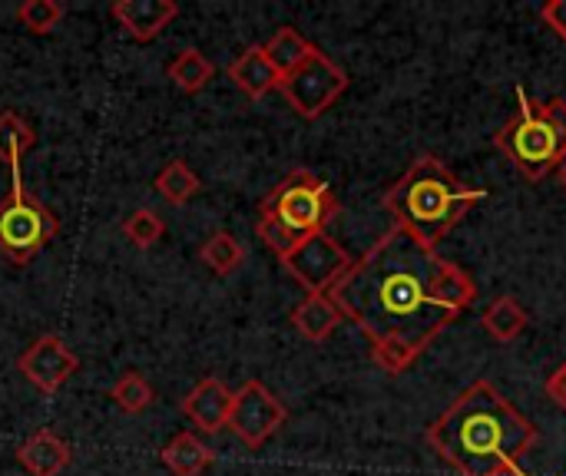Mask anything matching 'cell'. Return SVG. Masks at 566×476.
I'll list each match as a JSON object with an SVG mask.
<instances>
[{"mask_svg": "<svg viewBox=\"0 0 566 476\" xmlns=\"http://www.w3.org/2000/svg\"><path fill=\"white\" fill-rule=\"evenodd\" d=\"M332 298L371 341L398 338L421 355L474 305L478 285L461 265L441 258L398 225L348 268Z\"/></svg>", "mask_w": 566, "mask_h": 476, "instance_id": "6da1fadb", "label": "cell"}, {"mask_svg": "<svg viewBox=\"0 0 566 476\" xmlns=\"http://www.w3.org/2000/svg\"><path fill=\"white\" fill-rule=\"evenodd\" d=\"M428 444L461 476H491L534 451L537 427L491 381H474L428 427Z\"/></svg>", "mask_w": 566, "mask_h": 476, "instance_id": "7a4b0ae2", "label": "cell"}, {"mask_svg": "<svg viewBox=\"0 0 566 476\" xmlns=\"http://www.w3.org/2000/svg\"><path fill=\"white\" fill-rule=\"evenodd\" d=\"M484 189L461 186L434 156H421L385 195L388 212H395L398 225L411 232L421 245L434 248L471 205L484 202Z\"/></svg>", "mask_w": 566, "mask_h": 476, "instance_id": "3957f363", "label": "cell"}, {"mask_svg": "<svg viewBox=\"0 0 566 476\" xmlns=\"http://www.w3.org/2000/svg\"><path fill=\"white\" fill-rule=\"evenodd\" d=\"M494 142L527 179H544L566 159L564 142L547 119L544 103L531 99L524 86H517V116L504 123Z\"/></svg>", "mask_w": 566, "mask_h": 476, "instance_id": "277c9868", "label": "cell"}, {"mask_svg": "<svg viewBox=\"0 0 566 476\" xmlns=\"http://www.w3.org/2000/svg\"><path fill=\"white\" fill-rule=\"evenodd\" d=\"M335 212H338V202L332 195V186L308 169L289 172L259 205L262 219H272L298 242L325 232Z\"/></svg>", "mask_w": 566, "mask_h": 476, "instance_id": "5b68a950", "label": "cell"}, {"mask_svg": "<svg viewBox=\"0 0 566 476\" xmlns=\"http://www.w3.org/2000/svg\"><path fill=\"white\" fill-rule=\"evenodd\" d=\"M60 232L56 215L23 186V169L10 166V192L0 199V255L10 265H27Z\"/></svg>", "mask_w": 566, "mask_h": 476, "instance_id": "8992f818", "label": "cell"}, {"mask_svg": "<svg viewBox=\"0 0 566 476\" xmlns=\"http://www.w3.org/2000/svg\"><path fill=\"white\" fill-rule=\"evenodd\" d=\"M279 89L285 93L289 106L302 119H318L348 89V76H345V70L328 53H322L315 46V53L298 70L282 76Z\"/></svg>", "mask_w": 566, "mask_h": 476, "instance_id": "52a82bcc", "label": "cell"}, {"mask_svg": "<svg viewBox=\"0 0 566 476\" xmlns=\"http://www.w3.org/2000/svg\"><path fill=\"white\" fill-rule=\"evenodd\" d=\"M285 268L308 295H332V288L348 275L352 258L328 232H318L285 258Z\"/></svg>", "mask_w": 566, "mask_h": 476, "instance_id": "ba28073f", "label": "cell"}, {"mask_svg": "<svg viewBox=\"0 0 566 476\" xmlns=\"http://www.w3.org/2000/svg\"><path fill=\"white\" fill-rule=\"evenodd\" d=\"M289 421L285 404L262 384V381H245L235 398H232V414H229V431L245 444V447H262L282 424Z\"/></svg>", "mask_w": 566, "mask_h": 476, "instance_id": "9c48e42d", "label": "cell"}, {"mask_svg": "<svg viewBox=\"0 0 566 476\" xmlns=\"http://www.w3.org/2000/svg\"><path fill=\"white\" fill-rule=\"evenodd\" d=\"M17 368L40 394H56L80 371V358L66 348L60 335H40L17 358Z\"/></svg>", "mask_w": 566, "mask_h": 476, "instance_id": "30bf717a", "label": "cell"}, {"mask_svg": "<svg viewBox=\"0 0 566 476\" xmlns=\"http://www.w3.org/2000/svg\"><path fill=\"white\" fill-rule=\"evenodd\" d=\"M232 391L219 378H202L186 398H182V414L202 431V434H219L229 427L232 414Z\"/></svg>", "mask_w": 566, "mask_h": 476, "instance_id": "8fae6325", "label": "cell"}, {"mask_svg": "<svg viewBox=\"0 0 566 476\" xmlns=\"http://www.w3.org/2000/svg\"><path fill=\"white\" fill-rule=\"evenodd\" d=\"M176 13L179 7L172 0H116L113 3V20L139 43L156 40Z\"/></svg>", "mask_w": 566, "mask_h": 476, "instance_id": "7c38bea8", "label": "cell"}, {"mask_svg": "<svg viewBox=\"0 0 566 476\" xmlns=\"http://www.w3.org/2000/svg\"><path fill=\"white\" fill-rule=\"evenodd\" d=\"M229 80H232L245 96H252V99H262L265 93L279 89V83H282V76H279V70L269 63L262 43L242 50V53L229 63Z\"/></svg>", "mask_w": 566, "mask_h": 476, "instance_id": "4fadbf2b", "label": "cell"}, {"mask_svg": "<svg viewBox=\"0 0 566 476\" xmlns=\"http://www.w3.org/2000/svg\"><path fill=\"white\" fill-rule=\"evenodd\" d=\"M17 464L30 476H60L70 464V444L53 431H36L17 451Z\"/></svg>", "mask_w": 566, "mask_h": 476, "instance_id": "5bb4252c", "label": "cell"}, {"mask_svg": "<svg viewBox=\"0 0 566 476\" xmlns=\"http://www.w3.org/2000/svg\"><path fill=\"white\" fill-rule=\"evenodd\" d=\"M292 321L302 331V338L322 345L335 335V328L345 321V315L332 295H305V302L292 311Z\"/></svg>", "mask_w": 566, "mask_h": 476, "instance_id": "9a60e30c", "label": "cell"}, {"mask_svg": "<svg viewBox=\"0 0 566 476\" xmlns=\"http://www.w3.org/2000/svg\"><path fill=\"white\" fill-rule=\"evenodd\" d=\"M159 461L172 476H202L212 467V451L196 434H176L159 451Z\"/></svg>", "mask_w": 566, "mask_h": 476, "instance_id": "2e32d148", "label": "cell"}, {"mask_svg": "<svg viewBox=\"0 0 566 476\" xmlns=\"http://www.w3.org/2000/svg\"><path fill=\"white\" fill-rule=\"evenodd\" d=\"M262 50H265L269 63L279 70V76H289L292 70H298V66L315 53V46H312L295 27H279V30L262 43Z\"/></svg>", "mask_w": 566, "mask_h": 476, "instance_id": "e0dca14e", "label": "cell"}, {"mask_svg": "<svg viewBox=\"0 0 566 476\" xmlns=\"http://www.w3.org/2000/svg\"><path fill=\"white\" fill-rule=\"evenodd\" d=\"M527 311L521 308V302H514L511 295H501V298H494L491 302V308L484 311V318H481V325H484V331L497 341V345H511L514 338H521L524 335V328H527Z\"/></svg>", "mask_w": 566, "mask_h": 476, "instance_id": "ac0fdd59", "label": "cell"}, {"mask_svg": "<svg viewBox=\"0 0 566 476\" xmlns=\"http://www.w3.org/2000/svg\"><path fill=\"white\" fill-rule=\"evenodd\" d=\"M36 146V133L33 126L13 113V109H3L0 113V162L10 166H23V156Z\"/></svg>", "mask_w": 566, "mask_h": 476, "instance_id": "d6986e66", "label": "cell"}, {"mask_svg": "<svg viewBox=\"0 0 566 476\" xmlns=\"http://www.w3.org/2000/svg\"><path fill=\"white\" fill-rule=\"evenodd\" d=\"M169 80L182 89V93H199L209 86V80L216 76V66L209 63V56L196 46H186L169 66H166Z\"/></svg>", "mask_w": 566, "mask_h": 476, "instance_id": "ffe728a7", "label": "cell"}, {"mask_svg": "<svg viewBox=\"0 0 566 476\" xmlns=\"http://www.w3.org/2000/svg\"><path fill=\"white\" fill-rule=\"evenodd\" d=\"M199 258H202V265H206L209 272H216V275H232V272L242 265L245 252H242V245L235 242L232 232L219 229V232H212V235L202 242Z\"/></svg>", "mask_w": 566, "mask_h": 476, "instance_id": "44dd1931", "label": "cell"}, {"mask_svg": "<svg viewBox=\"0 0 566 476\" xmlns=\"http://www.w3.org/2000/svg\"><path fill=\"white\" fill-rule=\"evenodd\" d=\"M156 192H159L166 202L182 205V202H189V199L199 192V176H196L182 159H172V162H166V166L159 169V176H156Z\"/></svg>", "mask_w": 566, "mask_h": 476, "instance_id": "7402d4cb", "label": "cell"}, {"mask_svg": "<svg viewBox=\"0 0 566 476\" xmlns=\"http://www.w3.org/2000/svg\"><path fill=\"white\" fill-rule=\"evenodd\" d=\"M13 17H17V23H20L27 33L43 36V33H53V30L63 23L66 7H63L60 0H23V3L17 7Z\"/></svg>", "mask_w": 566, "mask_h": 476, "instance_id": "603a6c76", "label": "cell"}, {"mask_svg": "<svg viewBox=\"0 0 566 476\" xmlns=\"http://www.w3.org/2000/svg\"><path fill=\"white\" fill-rule=\"evenodd\" d=\"M109 398H113V404H116L119 411H126V414H143V411L156 401L149 381H146L139 371L119 374V378L113 381V388H109Z\"/></svg>", "mask_w": 566, "mask_h": 476, "instance_id": "cb8c5ba5", "label": "cell"}, {"mask_svg": "<svg viewBox=\"0 0 566 476\" xmlns=\"http://www.w3.org/2000/svg\"><path fill=\"white\" fill-rule=\"evenodd\" d=\"M166 232V222L153 212V209H136L126 222H123V235L136 245V248H153Z\"/></svg>", "mask_w": 566, "mask_h": 476, "instance_id": "d4e9b609", "label": "cell"}, {"mask_svg": "<svg viewBox=\"0 0 566 476\" xmlns=\"http://www.w3.org/2000/svg\"><path fill=\"white\" fill-rule=\"evenodd\" d=\"M371 358H375V364H378L385 374H401V371H408V368L415 364L418 351H415L408 341L385 338V341H375V348H371Z\"/></svg>", "mask_w": 566, "mask_h": 476, "instance_id": "484cf974", "label": "cell"}, {"mask_svg": "<svg viewBox=\"0 0 566 476\" xmlns=\"http://www.w3.org/2000/svg\"><path fill=\"white\" fill-rule=\"evenodd\" d=\"M255 232H259V239H262V242H265L279 258H282V262H285V258L302 245V242H298V239H292L282 225H275L272 219H262V215H259V222H255Z\"/></svg>", "mask_w": 566, "mask_h": 476, "instance_id": "4316f807", "label": "cell"}, {"mask_svg": "<svg viewBox=\"0 0 566 476\" xmlns=\"http://www.w3.org/2000/svg\"><path fill=\"white\" fill-rule=\"evenodd\" d=\"M541 17L547 20V27L557 30V36H564L566 40V0H551V3H544V7H541Z\"/></svg>", "mask_w": 566, "mask_h": 476, "instance_id": "83f0119b", "label": "cell"}, {"mask_svg": "<svg viewBox=\"0 0 566 476\" xmlns=\"http://www.w3.org/2000/svg\"><path fill=\"white\" fill-rule=\"evenodd\" d=\"M544 109H547V119L554 123V129H557V136H560V142H564L566 149V99L554 96L551 103H544Z\"/></svg>", "mask_w": 566, "mask_h": 476, "instance_id": "f1b7e54d", "label": "cell"}, {"mask_svg": "<svg viewBox=\"0 0 566 476\" xmlns=\"http://www.w3.org/2000/svg\"><path fill=\"white\" fill-rule=\"evenodd\" d=\"M547 394H551V401H554L557 408H564L566 411V364H560V368L547 378Z\"/></svg>", "mask_w": 566, "mask_h": 476, "instance_id": "f546056e", "label": "cell"}, {"mask_svg": "<svg viewBox=\"0 0 566 476\" xmlns=\"http://www.w3.org/2000/svg\"><path fill=\"white\" fill-rule=\"evenodd\" d=\"M491 476H527V474H524V470H521L517 464H507V467H501V470H494V474H491Z\"/></svg>", "mask_w": 566, "mask_h": 476, "instance_id": "4dcf8cb0", "label": "cell"}, {"mask_svg": "<svg viewBox=\"0 0 566 476\" xmlns=\"http://www.w3.org/2000/svg\"><path fill=\"white\" fill-rule=\"evenodd\" d=\"M557 179H560V186H564V189H566V159H564V162H560V166H557Z\"/></svg>", "mask_w": 566, "mask_h": 476, "instance_id": "1f68e13d", "label": "cell"}]
</instances>
